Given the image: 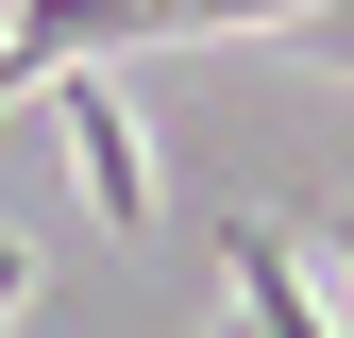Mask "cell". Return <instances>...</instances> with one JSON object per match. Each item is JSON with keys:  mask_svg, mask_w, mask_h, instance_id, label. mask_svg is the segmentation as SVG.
I'll return each instance as SVG.
<instances>
[{"mask_svg": "<svg viewBox=\"0 0 354 338\" xmlns=\"http://www.w3.org/2000/svg\"><path fill=\"white\" fill-rule=\"evenodd\" d=\"M68 102V169H84V203H102L118 237H152V152H136V102L102 84V51H68V68H34Z\"/></svg>", "mask_w": 354, "mask_h": 338, "instance_id": "cell-1", "label": "cell"}, {"mask_svg": "<svg viewBox=\"0 0 354 338\" xmlns=\"http://www.w3.org/2000/svg\"><path fill=\"white\" fill-rule=\"evenodd\" d=\"M219 271H236L219 338H321V305H304V271H287V220H236V237H219Z\"/></svg>", "mask_w": 354, "mask_h": 338, "instance_id": "cell-2", "label": "cell"}, {"mask_svg": "<svg viewBox=\"0 0 354 338\" xmlns=\"http://www.w3.org/2000/svg\"><path fill=\"white\" fill-rule=\"evenodd\" d=\"M17 287H34V254H17V237H0V321H17Z\"/></svg>", "mask_w": 354, "mask_h": 338, "instance_id": "cell-3", "label": "cell"}]
</instances>
